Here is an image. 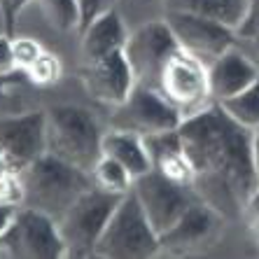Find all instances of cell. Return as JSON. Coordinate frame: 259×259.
Here are the masks:
<instances>
[{"label":"cell","mask_w":259,"mask_h":259,"mask_svg":"<svg viewBox=\"0 0 259 259\" xmlns=\"http://www.w3.org/2000/svg\"><path fill=\"white\" fill-rule=\"evenodd\" d=\"M178 131L199 199L222 215L243 212L247 196L259 185L252 168V131L231 119L220 103L182 119Z\"/></svg>","instance_id":"6da1fadb"},{"label":"cell","mask_w":259,"mask_h":259,"mask_svg":"<svg viewBox=\"0 0 259 259\" xmlns=\"http://www.w3.org/2000/svg\"><path fill=\"white\" fill-rule=\"evenodd\" d=\"M94 185L91 173L45 152L19 173L21 205L47 212L59 222L75 201Z\"/></svg>","instance_id":"7a4b0ae2"},{"label":"cell","mask_w":259,"mask_h":259,"mask_svg":"<svg viewBox=\"0 0 259 259\" xmlns=\"http://www.w3.org/2000/svg\"><path fill=\"white\" fill-rule=\"evenodd\" d=\"M47 112V152L91 173L103 157V136L94 112L82 105H56Z\"/></svg>","instance_id":"3957f363"},{"label":"cell","mask_w":259,"mask_h":259,"mask_svg":"<svg viewBox=\"0 0 259 259\" xmlns=\"http://www.w3.org/2000/svg\"><path fill=\"white\" fill-rule=\"evenodd\" d=\"M161 252V241L145 215L136 194L121 196L96 245V257L105 259H147Z\"/></svg>","instance_id":"277c9868"},{"label":"cell","mask_w":259,"mask_h":259,"mask_svg":"<svg viewBox=\"0 0 259 259\" xmlns=\"http://www.w3.org/2000/svg\"><path fill=\"white\" fill-rule=\"evenodd\" d=\"M121 196L91 185L59 220L66 257H96V245Z\"/></svg>","instance_id":"5b68a950"},{"label":"cell","mask_w":259,"mask_h":259,"mask_svg":"<svg viewBox=\"0 0 259 259\" xmlns=\"http://www.w3.org/2000/svg\"><path fill=\"white\" fill-rule=\"evenodd\" d=\"M3 259H63L66 245L61 238L59 222L47 212L21 205L0 234Z\"/></svg>","instance_id":"8992f818"},{"label":"cell","mask_w":259,"mask_h":259,"mask_svg":"<svg viewBox=\"0 0 259 259\" xmlns=\"http://www.w3.org/2000/svg\"><path fill=\"white\" fill-rule=\"evenodd\" d=\"M157 91L182 115V119L208 108L212 101L208 66L201 59L178 49L163 68Z\"/></svg>","instance_id":"52a82bcc"},{"label":"cell","mask_w":259,"mask_h":259,"mask_svg":"<svg viewBox=\"0 0 259 259\" xmlns=\"http://www.w3.org/2000/svg\"><path fill=\"white\" fill-rule=\"evenodd\" d=\"M178 49L180 45L166 19H154L131 30L124 45V56L133 70L136 84L157 89L163 68Z\"/></svg>","instance_id":"ba28073f"},{"label":"cell","mask_w":259,"mask_h":259,"mask_svg":"<svg viewBox=\"0 0 259 259\" xmlns=\"http://www.w3.org/2000/svg\"><path fill=\"white\" fill-rule=\"evenodd\" d=\"M131 192L140 201L145 215H147L150 224L154 227V231L159 236L166 234L180 220L182 212L199 199V194L194 192V187L173 180V178L163 175L157 168H152L145 175L136 178Z\"/></svg>","instance_id":"9c48e42d"},{"label":"cell","mask_w":259,"mask_h":259,"mask_svg":"<svg viewBox=\"0 0 259 259\" xmlns=\"http://www.w3.org/2000/svg\"><path fill=\"white\" fill-rule=\"evenodd\" d=\"M182 124V115L157 89L136 84L133 91L112 108V128H126L147 138L154 133L173 131Z\"/></svg>","instance_id":"30bf717a"},{"label":"cell","mask_w":259,"mask_h":259,"mask_svg":"<svg viewBox=\"0 0 259 259\" xmlns=\"http://www.w3.org/2000/svg\"><path fill=\"white\" fill-rule=\"evenodd\" d=\"M163 19H166V24L173 30L180 49H185L187 54L201 59L205 66H210L217 56H222L236 42L234 28L217 24V21H210V19L187 14V12H173V10H166Z\"/></svg>","instance_id":"8fae6325"},{"label":"cell","mask_w":259,"mask_h":259,"mask_svg":"<svg viewBox=\"0 0 259 259\" xmlns=\"http://www.w3.org/2000/svg\"><path fill=\"white\" fill-rule=\"evenodd\" d=\"M47 152V112L0 117V154L21 170Z\"/></svg>","instance_id":"7c38bea8"},{"label":"cell","mask_w":259,"mask_h":259,"mask_svg":"<svg viewBox=\"0 0 259 259\" xmlns=\"http://www.w3.org/2000/svg\"><path fill=\"white\" fill-rule=\"evenodd\" d=\"M224 215L203 199H196L187 210L180 215V220L170 227L166 234L159 236L161 252L185 254L192 250H199L203 245H210L222 231Z\"/></svg>","instance_id":"4fadbf2b"},{"label":"cell","mask_w":259,"mask_h":259,"mask_svg":"<svg viewBox=\"0 0 259 259\" xmlns=\"http://www.w3.org/2000/svg\"><path fill=\"white\" fill-rule=\"evenodd\" d=\"M79 79L94 101L110 105V108L126 101V96L136 87V77H133V70L124 56V49L82 63Z\"/></svg>","instance_id":"5bb4252c"},{"label":"cell","mask_w":259,"mask_h":259,"mask_svg":"<svg viewBox=\"0 0 259 259\" xmlns=\"http://www.w3.org/2000/svg\"><path fill=\"white\" fill-rule=\"evenodd\" d=\"M259 77V63L252 61L241 49H227L222 56H217L208 66V82H210V96L215 103L236 96L247 84H252Z\"/></svg>","instance_id":"9a60e30c"},{"label":"cell","mask_w":259,"mask_h":259,"mask_svg":"<svg viewBox=\"0 0 259 259\" xmlns=\"http://www.w3.org/2000/svg\"><path fill=\"white\" fill-rule=\"evenodd\" d=\"M128 30L121 21L119 12L110 7L108 12H103L96 21H91L84 30H79V52H82V63L96 61L101 56L121 52L126 45Z\"/></svg>","instance_id":"2e32d148"},{"label":"cell","mask_w":259,"mask_h":259,"mask_svg":"<svg viewBox=\"0 0 259 259\" xmlns=\"http://www.w3.org/2000/svg\"><path fill=\"white\" fill-rule=\"evenodd\" d=\"M145 143H147V152L152 159V168L161 170L163 175H168L182 185L194 187V170L187 154H185V145H182L178 128L147 136Z\"/></svg>","instance_id":"e0dca14e"},{"label":"cell","mask_w":259,"mask_h":259,"mask_svg":"<svg viewBox=\"0 0 259 259\" xmlns=\"http://www.w3.org/2000/svg\"><path fill=\"white\" fill-rule=\"evenodd\" d=\"M103 154L117 159V161L133 175L140 178L152 170V159L147 152V143L143 136L126 128H110L103 136Z\"/></svg>","instance_id":"ac0fdd59"},{"label":"cell","mask_w":259,"mask_h":259,"mask_svg":"<svg viewBox=\"0 0 259 259\" xmlns=\"http://www.w3.org/2000/svg\"><path fill=\"white\" fill-rule=\"evenodd\" d=\"M166 10L210 19L236 30L247 10V0H163Z\"/></svg>","instance_id":"d6986e66"},{"label":"cell","mask_w":259,"mask_h":259,"mask_svg":"<svg viewBox=\"0 0 259 259\" xmlns=\"http://www.w3.org/2000/svg\"><path fill=\"white\" fill-rule=\"evenodd\" d=\"M220 105L241 126L250 128V131H257L259 128V77L254 79L252 84H247L243 91H238L236 96L222 101Z\"/></svg>","instance_id":"ffe728a7"},{"label":"cell","mask_w":259,"mask_h":259,"mask_svg":"<svg viewBox=\"0 0 259 259\" xmlns=\"http://www.w3.org/2000/svg\"><path fill=\"white\" fill-rule=\"evenodd\" d=\"M91 180H94L96 187L105 189V192L124 196V194H128L133 189V180H136V178H133L117 159L103 154L96 161V166L91 168Z\"/></svg>","instance_id":"44dd1931"},{"label":"cell","mask_w":259,"mask_h":259,"mask_svg":"<svg viewBox=\"0 0 259 259\" xmlns=\"http://www.w3.org/2000/svg\"><path fill=\"white\" fill-rule=\"evenodd\" d=\"M45 21L59 33H72L79 28V12L75 0H35Z\"/></svg>","instance_id":"7402d4cb"},{"label":"cell","mask_w":259,"mask_h":259,"mask_svg":"<svg viewBox=\"0 0 259 259\" xmlns=\"http://www.w3.org/2000/svg\"><path fill=\"white\" fill-rule=\"evenodd\" d=\"M61 72H63V66H61L59 56H54L52 52L45 49L42 54L35 59V63L24 72L26 77L37 87H49V84H56L61 79Z\"/></svg>","instance_id":"603a6c76"},{"label":"cell","mask_w":259,"mask_h":259,"mask_svg":"<svg viewBox=\"0 0 259 259\" xmlns=\"http://www.w3.org/2000/svg\"><path fill=\"white\" fill-rule=\"evenodd\" d=\"M14 47V66H17V72H26L35 59L45 52V47L33 37H14L12 40Z\"/></svg>","instance_id":"cb8c5ba5"},{"label":"cell","mask_w":259,"mask_h":259,"mask_svg":"<svg viewBox=\"0 0 259 259\" xmlns=\"http://www.w3.org/2000/svg\"><path fill=\"white\" fill-rule=\"evenodd\" d=\"M236 37L259 42V0H247L245 14H243L241 24L236 26Z\"/></svg>","instance_id":"d4e9b609"},{"label":"cell","mask_w":259,"mask_h":259,"mask_svg":"<svg viewBox=\"0 0 259 259\" xmlns=\"http://www.w3.org/2000/svg\"><path fill=\"white\" fill-rule=\"evenodd\" d=\"M77 3V12H79V30H84L91 21H96L103 12L110 10V0H75Z\"/></svg>","instance_id":"484cf974"},{"label":"cell","mask_w":259,"mask_h":259,"mask_svg":"<svg viewBox=\"0 0 259 259\" xmlns=\"http://www.w3.org/2000/svg\"><path fill=\"white\" fill-rule=\"evenodd\" d=\"M14 35H0V75H14L17 66H14V47H12Z\"/></svg>","instance_id":"4316f807"},{"label":"cell","mask_w":259,"mask_h":259,"mask_svg":"<svg viewBox=\"0 0 259 259\" xmlns=\"http://www.w3.org/2000/svg\"><path fill=\"white\" fill-rule=\"evenodd\" d=\"M243 215L247 217V222L254 231L259 234V185L252 189V194L247 196L245 205H243Z\"/></svg>","instance_id":"83f0119b"},{"label":"cell","mask_w":259,"mask_h":259,"mask_svg":"<svg viewBox=\"0 0 259 259\" xmlns=\"http://www.w3.org/2000/svg\"><path fill=\"white\" fill-rule=\"evenodd\" d=\"M0 14H3V21H5V33L7 35H14V21H17L14 0H0Z\"/></svg>","instance_id":"f1b7e54d"},{"label":"cell","mask_w":259,"mask_h":259,"mask_svg":"<svg viewBox=\"0 0 259 259\" xmlns=\"http://www.w3.org/2000/svg\"><path fill=\"white\" fill-rule=\"evenodd\" d=\"M19 208V203H12V201H0V234L7 227V222L12 220L14 210Z\"/></svg>","instance_id":"f546056e"},{"label":"cell","mask_w":259,"mask_h":259,"mask_svg":"<svg viewBox=\"0 0 259 259\" xmlns=\"http://www.w3.org/2000/svg\"><path fill=\"white\" fill-rule=\"evenodd\" d=\"M252 168L259 182V131H252Z\"/></svg>","instance_id":"4dcf8cb0"},{"label":"cell","mask_w":259,"mask_h":259,"mask_svg":"<svg viewBox=\"0 0 259 259\" xmlns=\"http://www.w3.org/2000/svg\"><path fill=\"white\" fill-rule=\"evenodd\" d=\"M14 79H17V72H14V75H0V105H3V101H5L7 87L12 84Z\"/></svg>","instance_id":"1f68e13d"},{"label":"cell","mask_w":259,"mask_h":259,"mask_svg":"<svg viewBox=\"0 0 259 259\" xmlns=\"http://www.w3.org/2000/svg\"><path fill=\"white\" fill-rule=\"evenodd\" d=\"M33 3H35V0H14V14H17V19H19V14L24 12L28 5H33Z\"/></svg>","instance_id":"d6a6232c"},{"label":"cell","mask_w":259,"mask_h":259,"mask_svg":"<svg viewBox=\"0 0 259 259\" xmlns=\"http://www.w3.org/2000/svg\"><path fill=\"white\" fill-rule=\"evenodd\" d=\"M152 3H157V0H152ZM161 3H163V0H161Z\"/></svg>","instance_id":"836d02e7"},{"label":"cell","mask_w":259,"mask_h":259,"mask_svg":"<svg viewBox=\"0 0 259 259\" xmlns=\"http://www.w3.org/2000/svg\"><path fill=\"white\" fill-rule=\"evenodd\" d=\"M257 131H259V128H257Z\"/></svg>","instance_id":"e575fe53"}]
</instances>
